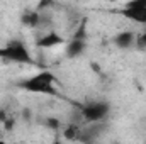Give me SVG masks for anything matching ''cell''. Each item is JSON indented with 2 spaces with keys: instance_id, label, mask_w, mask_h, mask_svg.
I'll list each match as a JSON object with an SVG mask.
<instances>
[{
  "instance_id": "9c48e42d",
  "label": "cell",
  "mask_w": 146,
  "mask_h": 144,
  "mask_svg": "<svg viewBox=\"0 0 146 144\" xmlns=\"http://www.w3.org/2000/svg\"><path fill=\"white\" fill-rule=\"evenodd\" d=\"M136 44H138V48H143V49L146 48V31L136 37Z\"/></svg>"
},
{
  "instance_id": "5b68a950",
  "label": "cell",
  "mask_w": 146,
  "mask_h": 144,
  "mask_svg": "<svg viewBox=\"0 0 146 144\" xmlns=\"http://www.w3.org/2000/svg\"><path fill=\"white\" fill-rule=\"evenodd\" d=\"M65 39L60 36L58 32H54V31H51V32H48V34H44L42 37H39L37 39V46L39 48H53V46H58V44H61Z\"/></svg>"
},
{
  "instance_id": "ba28073f",
  "label": "cell",
  "mask_w": 146,
  "mask_h": 144,
  "mask_svg": "<svg viewBox=\"0 0 146 144\" xmlns=\"http://www.w3.org/2000/svg\"><path fill=\"white\" fill-rule=\"evenodd\" d=\"M39 14L37 12H31V14H24L22 15V22L26 24V26H29V27H36L37 24H39Z\"/></svg>"
},
{
  "instance_id": "52a82bcc",
  "label": "cell",
  "mask_w": 146,
  "mask_h": 144,
  "mask_svg": "<svg viewBox=\"0 0 146 144\" xmlns=\"http://www.w3.org/2000/svg\"><path fill=\"white\" fill-rule=\"evenodd\" d=\"M83 49H85V41H82V39H72L68 42V46H66V54L70 58H75V56H80L83 53Z\"/></svg>"
},
{
  "instance_id": "3957f363",
  "label": "cell",
  "mask_w": 146,
  "mask_h": 144,
  "mask_svg": "<svg viewBox=\"0 0 146 144\" xmlns=\"http://www.w3.org/2000/svg\"><path fill=\"white\" fill-rule=\"evenodd\" d=\"M109 110H110V107H109V104H106V102H92V104H87L85 107L82 108V115H83V119L87 122L95 124V122L104 120L107 117Z\"/></svg>"
},
{
  "instance_id": "6da1fadb",
  "label": "cell",
  "mask_w": 146,
  "mask_h": 144,
  "mask_svg": "<svg viewBox=\"0 0 146 144\" xmlns=\"http://www.w3.org/2000/svg\"><path fill=\"white\" fill-rule=\"evenodd\" d=\"M54 81H56V76L51 71L44 70V71H39L29 78H26L24 81L19 83L21 88L27 90V92H33V93H44V95H54Z\"/></svg>"
},
{
  "instance_id": "8fae6325",
  "label": "cell",
  "mask_w": 146,
  "mask_h": 144,
  "mask_svg": "<svg viewBox=\"0 0 146 144\" xmlns=\"http://www.w3.org/2000/svg\"><path fill=\"white\" fill-rule=\"evenodd\" d=\"M0 144H7V143H5V141H3V139H0Z\"/></svg>"
},
{
  "instance_id": "277c9868",
  "label": "cell",
  "mask_w": 146,
  "mask_h": 144,
  "mask_svg": "<svg viewBox=\"0 0 146 144\" xmlns=\"http://www.w3.org/2000/svg\"><path fill=\"white\" fill-rule=\"evenodd\" d=\"M122 14L136 22V24H146V0H133L124 5Z\"/></svg>"
},
{
  "instance_id": "7a4b0ae2",
  "label": "cell",
  "mask_w": 146,
  "mask_h": 144,
  "mask_svg": "<svg viewBox=\"0 0 146 144\" xmlns=\"http://www.w3.org/2000/svg\"><path fill=\"white\" fill-rule=\"evenodd\" d=\"M0 58L14 63H34L29 49L21 41H10L7 46L0 48Z\"/></svg>"
},
{
  "instance_id": "30bf717a",
  "label": "cell",
  "mask_w": 146,
  "mask_h": 144,
  "mask_svg": "<svg viewBox=\"0 0 146 144\" xmlns=\"http://www.w3.org/2000/svg\"><path fill=\"white\" fill-rule=\"evenodd\" d=\"M65 136H66L68 139H76V136H78V132H76V129H68V131L65 132Z\"/></svg>"
},
{
  "instance_id": "8992f818",
  "label": "cell",
  "mask_w": 146,
  "mask_h": 144,
  "mask_svg": "<svg viewBox=\"0 0 146 144\" xmlns=\"http://www.w3.org/2000/svg\"><path fill=\"white\" fill-rule=\"evenodd\" d=\"M134 42H136V37L129 31H122V32H119L117 36L114 37V44L119 46V48H122V49L124 48H131Z\"/></svg>"
}]
</instances>
